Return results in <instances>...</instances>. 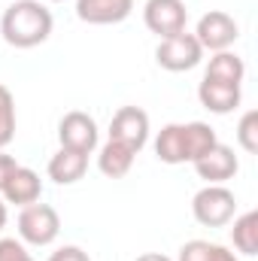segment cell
<instances>
[{
    "mask_svg": "<svg viewBox=\"0 0 258 261\" xmlns=\"http://www.w3.org/2000/svg\"><path fill=\"white\" fill-rule=\"evenodd\" d=\"M237 170H240V161H237L234 149L225 143H216L207 155H200L194 161V173L200 179H207V186H225L228 179L237 176Z\"/></svg>",
    "mask_w": 258,
    "mask_h": 261,
    "instance_id": "obj_10",
    "label": "cell"
},
{
    "mask_svg": "<svg viewBox=\"0 0 258 261\" xmlns=\"http://www.w3.org/2000/svg\"><path fill=\"white\" fill-rule=\"evenodd\" d=\"M15 137V97L6 85H0V149H6Z\"/></svg>",
    "mask_w": 258,
    "mask_h": 261,
    "instance_id": "obj_19",
    "label": "cell"
},
{
    "mask_svg": "<svg viewBox=\"0 0 258 261\" xmlns=\"http://www.w3.org/2000/svg\"><path fill=\"white\" fill-rule=\"evenodd\" d=\"M137 261H170L167 255H161V252H146V255H140Z\"/></svg>",
    "mask_w": 258,
    "mask_h": 261,
    "instance_id": "obj_24",
    "label": "cell"
},
{
    "mask_svg": "<svg viewBox=\"0 0 258 261\" xmlns=\"http://www.w3.org/2000/svg\"><path fill=\"white\" fill-rule=\"evenodd\" d=\"M3 200L6 203H15V206H28V203H37L40 195H43V179H40V173L37 170H31V167H15L12 173H9V179H6V186H3Z\"/></svg>",
    "mask_w": 258,
    "mask_h": 261,
    "instance_id": "obj_13",
    "label": "cell"
},
{
    "mask_svg": "<svg viewBox=\"0 0 258 261\" xmlns=\"http://www.w3.org/2000/svg\"><path fill=\"white\" fill-rule=\"evenodd\" d=\"M18 164H15V158L12 155H6L3 149H0V192H3V186H6V179H9V173L15 170Z\"/></svg>",
    "mask_w": 258,
    "mask_h": 261,
    "instance_id": "obj_23",
    "label": "cell"
},
{
    "mask_svg": "<svg viewBox=\"0 0 258 261\" xmlns=\"http://www.w3.org/2000/svg\"><path fill=\"white\" fill-rule=\"evenodd\" d=\"M203 76H207V79H219V82H234V85H240L243 76H246V64H243V58L234 55V52H213V58H210V64L203 70Z\"/></svg>",
    "mask_w": 258,
    "mask_h": 261,
    "instance_id": "obj_16",
    "label": "cell"
},
{
    "mask_svg": "<svg viewBox=\"0 0 258 261\" xmlns=\"http://www.w3.org/2000/svg\"><path fill=\"white\" fill-rule=\"evenodd\" d=\"M52 3H61V0H52Z\"/></svg>",
    "mask_w": 258,
    "mask_h": 261,
    "instance_id": "obj_26",
    "label": "cell"
},
{
    "mask_svg": "<svg viewBox=\"0 0 258 261\" xmlns=\"http://www.w3.org/2000/svg\"><path fill=\"white\" fill-rule=\"evenodd\" d=\"M240 85H234V82H219V79H200V85H197V100H200V107L203 110H210V113H216V116H228V113H234L237 107H240Z\"/></svg>",
    "mask_w": 258,
    "mask_h": 261,
    "instance_id": "obj_11",
    "label": "cell"
},
{
    "mask_svg": "<svg viewBox=\"0 0 258 261\" xmlns=\"http://www.w3.org/2000/svg\"><path fill=\"white\" fill-rule=\"evenodd\" d=\"M134 12V0H76V15L85 24H119Z\"/></svg>",
    "mask_w": 258,
    "mask_h": 261,
    "instance_id": "obj_12",
    "label": "cell"
},
{
    "mask_svg": "<svg viewBox=\"0 0 258 261\" xmlns=\"http://www.w3.org/2000/svg\"><path fill=\"white\" fill-rule=\"evenodd\" d=\"M49 179L58 182V186H73L85 176L88 170V155L85 152H73V149H58L52 158H49Z\"/></svg>",
    "mask_w": 258,
    "mask_h": 261,
    "instance_id": "obj_14",
    "label": "cell"
},
{
    "mask_svg": "<svg viewBox=\"0 0 258 261\" xmlns=\"http://www.w3.org/2000/svg\"><path fill=\"white\" fill-rule=\"evenodd\" d=\"M155 61L158 67L170 70V73H186L203 61V49L200 43L194 40V34L183 31V34H173V37H164L155 49Z\"/></svg>",
    "mask_w": 258,
    "mask_h": 261,
    "instance_id": "obj_5",
    "label": "cell"
},
{
    "mask_svg": "<svg viewBox=\"0 0 258 261\" xmlns=\"http://www.w3.org/2000/svg\"><path fill=\"white\" fill-rule=\"evenodd\" d=\"M52 12L40 0H15L0 18V34L15 49H34L52 37Z\"/></svg>",
    "mask_w": 258,
    "mask_h": 261,
    "instance_id": "obj_2",
    "label": "cell"
},
{
    "mask_svg": "<svg viewBox=\"0 0 258 261\" xmlns=\"http://www.w3.org/2000/svg\"><path fill=\"white\" fill-rule=\"evenodd\" d=\"M49 261H91L88 258V252L82 249V246H61V249H55Z\"/></svg>",
    "mask_w": 258,
    "mask_h": 261,
    "instance_id": "obj_22",
    "label": "cell"
},
{
    "mask_svg": "<svg viewBox=\"0 0 258 261\" xmlns=\"http://www.w3.org/2000/svg\"><path fill=\"white\" fill-rule=\"evenodd\" d=\"M58 140H61L64 149L91 155L97 149V122L88 113L73 110V113H67L64 119L58 122Z\"/></svg>",
    "mask_w": 258,
    "mask_h": 261,
    "instance_id": "obj_9",
    "label": "cell"
},
{
    "mask_svg": "<svg viewBox=\"0 0 258 261\" xmlns=\"http://www.w3.org/2000/svg\"><path fill=\"white\" fill-rule=\"evenodd\" d=\"M6 228V200H0V231Z\"/></svg>",
    "mask_w": 258,
    "mask_h": 261,
    "instance_id": "obj_25",
    "label": "cell"
},
{
    "mask_svg": "<svg viewBox=\"0 0 258 261\" xmlns=\"http://www.w3.org/2000/svg\"><path fill=\"white\" fill-rule=\"evenodd\" d=\"M231 243L243 255H258V210H249L237 219H231Z\"/></svg>",
    "mask_w": 258,
    "mask_h": 261,
    "instance_id": "obj_17",
    "label": "cell"
},
{
    "mask_svg": "<svg viewBox=\"0 0 258 261\" xmlns=\"http://www.w3.org/2000/svg\"><path fill=\"white\" fill-rule=\"evenodd\" d=\"M143 21L152 34H158V40L183 34L186 21H189V9L183 0H146L143 6Z\"/></svg>",
    "mask_w": 258,
    "mask_h": 261,
    "instance_id": "obj_7",
    "label": "cell"
},
{
    "mask_svg": "<svg viewBox=\"0 0 258 261\" xmlns=\"http://www.w3.org/2000/svg\"><path fill=\"white\" fill-rule=\"evenodd\" d=\"M237 37H240L237 21L222 9H213V12L200 15L197 31H194V40L200 43L203 52H228L237 43Z\"/></svg>",
    "mask_w": 258,
    "mask_h": 261,
    "instance_id": "obj_6",
    "label": "cell"
},
{
    "mask_svg": "<svg viewBox=\"0 0 258 261\" xmlns=\"http://www.w3.org/2000/svg\"><path fill=\"white\" fill-rule=\"evenodd\" d=\"M237 143H240L249 155L258 152V113L255 110H246V113H243V119H240V125H237Z\"/></svg>",
    "mask_w": 258,
    "mask_h": 261,
    "instance_id": "obj_20",
    "label": "cell"
},
{
    "mask_svg": "<svg viewBox=\"0 0 258 261\" xmlns=\"http://www.w3.org/2000/svg\"><path fill=\"white\" fill-rule=\"evenodd\" d=\"M0 261H34V255L24 249L21 240H15V237H3V240H0Z\"/></svg>",
    "mask_w": 258,
    "mask_h": 261,
    "instance_id": "obj_21",
    "label": "cell"
},
{
    "mask_svg": "<svg viewBox=\"0 0 258 261\" xmlns=\"http://www.w3.org/2000/svg\"><path fill=\"white\" fill-rule=\"evenodd\" d=\"M134 158H137L134 149L122 146V143H116V140H107L104 149H100V155H97V167H100L104 176H110V179H122L131 167H134Z\"/></svg>",
    "mask_w": 258,
    "mask_h": 261,
    "instance_id": "obj_15",
    "label": "cell"
},
{
    "mask_svg": "<svg viewBox=\"0 0 258 261\" xmlns=\"http://www.w3.org/2000/svg\"><path fill=\"white\" fill-rule=\"evenodd\" d=\"M176 261H237V255L222 246V243H210V240H189L179 246V258Z\"/></svg>",
    "mask_w": 258,
    "mask_h": 261,
    "instance_id": "obj_18",
    "label": "cell"
},
{
    "mask_svg": "<svg viewBox=\"0 0 258 261\" xmlns=\"http://www.w3.org/2000/svg\"><path fill=\"white\" fill-rule=\"evenodd\" d=\"M237 213V197L225 186H203L192 197V216L203 228H225Z\"/></svg>",
    "mask_w": 258,
    "mask_h": 261,
    "instance_id": "obj_3",
    "label": "cell"
},
{
    "mask_svg": "<svg viewBox=\"0 0 258 261\" xmlns=\"http://www.w3.org/2000/svg\"><path fill=\"white\" fill-rule=\"evenodd\" d=\"M110 140L128 146V149H134L140 155L143 146L149 143V116H146V110H140V107H122L113 116V122H110Z\"/></svg>",
    "mask_w": 258,
    "mask_h": 261,
    "instance_id": "obj_8",
    "label": "cell"
},
{
    "mask_svg": "<svg viewBox=\"0 0 258 261\" xmlns=\"http://www.w3.org/2000/svg\"><path fill=\"white\" fill-rule=\"evenodd\" d=\"M61 234V219L58 210L49 203H28L18 213V237L31 246H49Z\"/></svg>",
    "mask_w": 258,
    "mask_h": 261,
    "instance_id": "obj_4",
    "label": "cell"
},
{
    "mask_svg": "<svg viewBox=\"0 0 258 261\" xmlns=\"http://www.w3.org/2000/svg\"><path fill=\"white\" fill-rule=\"evenodd\" d=\"M219 143L216 130L207 122H173L164 125L155 137V155L164 164H194Z\"/></svg>",
    "mask_w": 258,
    "mask_h": 261,
    "instance_id": "obj_1",
    "label": "cell"
}]
</instances>
